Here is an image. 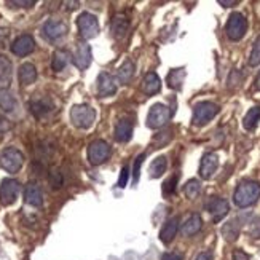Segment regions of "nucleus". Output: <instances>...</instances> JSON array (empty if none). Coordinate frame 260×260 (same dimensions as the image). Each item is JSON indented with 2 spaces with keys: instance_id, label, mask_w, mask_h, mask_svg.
I'll return each instance as SVG.
<instances>
[{
  "instance_id": "obj_1",
  "label": "nucleus",
  "mask_w": 260,
  "mask_h": 260,
  "mask_svg": "<svg viewBox=\"0 0 260 260\" xmlns=\"http://www.w3.org/2000/svg\"><path fill=\"white\" fill-rule=\"evenodd\" d=\"M258 198H260V184L255 182V180H243V182L235 188V193H233L235 205L241 209L255 205Z\"/></svg>"
},
{
  "instance_id": "obj_2",
  "label": "nucleus",
  "mask_w": 260,
  "mask_h": 260,
  "mask_svg": "<svg viewBox=\"0 0 260 260\" xmlns=\"http://www.w3.org/2000/svg\"><path fill=\"white\" fill-rule=\"evenodd\" d=\"M96 112L86 104H78L71 109V121L78 129H89L94 125Z\"/></svg>"
},
{
  "instance_id": "obj_3",
  "label": "nucleus",
  "mask_w": 260,
  "mask_h": 260,
  "mask_svg": "<svg viewBox=\"0 0 260 260\" xmlns=\"http://www.w3.org/2000/svg\"><path fill=\"white\" fill-rule=\"evenodd\" d=\"M220 112V107L216 103H211V101H201V103L195 104L193 107V125L197 126H205L208 123L216 117Z\"/></svg>"
},
{
  "instance_id": "obj_4",
  "label": "nucleus",
  "mask_w": 260,
  "mask_h": 260,
  "mask_svg": "<svg viewBox=\"0 0 260 260\" xmlns=\"http://www.w3.org/2000/svg\"><path fill=\"white\" fill-rule=\"evenodd\" d=\"M247 32V19L243 13L235 11L227 19V24H225V34L232 42H238L241 40Z\"/></svg>"
},
{
  "instance_id": "obj_5",
  "label": "nucleus",
  "mask_w": 260,
  "mask_h": 260,
  "mask_svg": "<svg viewBox=\"0 0 260 260\" xmlns=\"http://www.w3.org/2000/svg\"><path fill=\"white\" fill-rule=\"evenodd\" d=\"M173 117V110L165 104H155L152 106L149 115H147V126L150 129H158L165 126Z\"/></svg>"
},
{
  "instance_id": "obj_6",
  "label": "nucleus",
  "mask_w": 260,
  "mask_h": 260,
  "mask_svg": "<svg viewBox=\"0 0 260 260\" xmlns=\"http://www.w3.org/2000/svg\"><path fill=\"white\" fill-rule=\"evenodd\" d=\"M22 163H24V156L22 153L15 149V147H10V149H5L2 152V156H0V166H2L7 173L15 174L22 168Z\"/></svg>"
},
{
  "instance_id": "obj_7",
  "label": "nucleus",
  "mask_w": 260,
  "mask_h": 260,
  "mask_svg": "<svg viewBox=\"0 0 260 260\" xmlns=\"http://www.w3.org/2000/svg\"><path fill=\"white\" fill-rule=\"evenodd\" d=\"M110 145L103 141V139H96L93 141L91 144H89L88 147V160L91 165L94 166H99V165H103L107 158L110 156Z\"/></svg>"
},
{
  "instance_id": "obj_8",
  "label": "nucleus",
  "mask_w": 260,
  "mask_h": 260,
  "mask_svg": "<svg viewBox=\"0 0 260 260\" xmlns=\"http://www.w3.org/2000/svg\"><path fill=\"white\" fill-rule=\"evenodd\" d=\"M77 26H78V32L85 40L94 39L99 32V22L98 18L91 13H82L77 19Z\"/></svg>"
},
{
  "instance_id": "obj_9",
  "label": "nucleus",
  "mask_w": 260,
  "mask_h": 260,
  "mask_svg": "<svg viewBox=\"0 0 260 260\" xmlns=\"http://www.w3.org/2000/svg\"><path fill=\"white\" fill-rule=\"evenodd\" d=\"M19 188H21V185L15 179L2 180V184H0V203H2L4 206L13 205L19 195Z\"/></svg>"
},
{
  "instance_id": "obj_10",
  "label": "nucleus",
  "mask_w": 260,
  "mask_h": 260,
  "mask_svg": "<svg viewBox=\"0 0 260 260\" xmlns=\"http://www.w3.org/2000/svg\"><path fill=\"white\" fill-rule=\"evenodd\" d=\"M206 211L211 214V217H212V222H220L225 216L229 214L230 211V205H229V201L227 200H223V198H219V197H212L208 200L206 203Z\"/></svg>"
},
{
  "instance_id": "obj_11",
  "label": "nucleus",
  "mask_w": 260,
  "mask_h": 260,
  "mask_svg": "<svg viewBox=\"0 0 260 260\" xmlns=\"http://www.w3.org/2000/svg\"><path fill=\"white\" fill-rule=\"evenodd\" d=\"M219 169V156L217 153L214 152H208L203 155L201 158V163H200V177L209 180L212 179V176L217 173Z\"/></svg>"
},
{
  "instance_id": "obj_12",
  "label": "nucleus",
  "mask_w": 260,
  "mask_h": 260,
  "mask_svg": "<svg viewBox=\"0 0 260 260\" xmlns=\"http://www.w3.org/2000/svg\"><path fill=\"white\" fill-rule=\"evenodd\" d=\"M93 54H91V47L88 43L80 42L77 45V50L72 54V62L75 64V67H78L80 71H85L86 67L91 64Z\"/></svg>"
},
{
  "instance_id": "obj_13",
  "label": "nucleus",
  "mask_w": 260,
  "mask_h": 260,
  "mask_svg": "<svg viewBox=\"0 0 260 260\" xmlns=\"http://www.w3.org/2000/svg\"><path fill=\"white\" fill-rule=\"evenodd\" d=\"M67 32H69V27H67L64 21L51 19V21L45 22V26H43V36L51 42L62 39Z\"/></svg>"
},
{
  "instance_id": "obj_14",
  "label": "nucleus",
  "mask_w": 260,
  "mask_h": 260,
  "mask_svg": "<svg viewBox=\"0 0 260 260\" xmlns=\"http://www.w3.org/2000/svg\"><path fill=\"white\" fill-rule=\"evenodd\" d=\"M244 222H246V217L240 216V217H235V219L229 220L227 223H223V227H222L223 240L229 241V243H235L236 240H238V236L241 233V229H243Z\"/></svg>"
},
{
  "instance_id": "obj_15",
  "label": "nucleus",
  "mask_w": 260,
  "mask_h": 260,
  "mask_svg": "<svg viewBox=\"0 0 260 260\" xmlns=\"http://www.w3.org/2000/svg\"><path fill=\"white\" fill-rule=\"evenodd\" d=\"M34 50H36V42H34V39L30 36H27V34H24V36L18 37L13 43H11V51H13V54L16 56H27L30 54Z\"/></svg>"
},
{
  "instance_id": "obj_16",
  "label": "nucleus",
  "mask_w": 260,
  "mask_h": 260,
  "mask_svg": "<svg viewBox=\"0 0 260 260\" xmlns=\"http://www.w3.org/2000/svg\"><path fill=\"white\" fill-rule=\"evenodd\" d=\"M98 93L101 98H107L117 93V82L115 78L107 72L99 74L98 77Z\"/></svg>"
},
{
  "instance_id": "obj_17",
  "label": "nucleus",
  "mask_w": 260,
  "mask_h": 260,
  "mask_svg": "<svg viewBox=\"0 0 260 260\" xmlns=\"http://www.w3.org/2000/svg\"><path fill=\"white\" fill-rule=\"evenodd\" d=\"M201 229H203V219L200 214L195 212V214H190L187 220L180 225V233L187 236V238H190V236H195Z\"/></svg>"
},
{
  "instance_id": "obj_18",
  "label": "nucleus",
  "mask_w": 260,
  "mask_h": 260,
  "mask_svg": "<svg viewBox=\"0 0 260 260\" xmlns=\"http://www.w3.org/2000/svg\"><path fill=\"white\" fill-rule=\"evenodd\" d=\"M24 200L27 205L34 208H40L43 205V193L42 188L36 182H29L24 188Z\"/></svg>"
},
{
  "instance_id": "obj_19",
  "label": "nucleus",
  "mask_w": 260,
  "mask_h": 260,
  "mask_svg": "<svg viewBox=\"0 0 260 260\" xmlns=\"http://www.w3.org/2000/svg\"><path fill=\"white\" fill-rule=\"evenodd\" d=\"M177 230H179V217H173V219L166 220L160 230V241L165 244H169L176 238Z\"/></svg>"
},
{
  "instance_id": "obj_20",
  "label": "nucleus",
  "mask_w": 260,
  "mask_h": 260,
  "mask_svg": "<svg viewBox=\"0 0 260 260\" xmlns=\"http://www.w3.org/2000/svg\"><path fill=\"white\" fill-rule=\"evenodd\" d=\"M29 109H30V112L37 118H42V117H45L47 114H50V112L54 109V106H53L50 98H40V99L32 101V103L29 104Z\"/></svg>"
},
{
  "instance_id": "obj_21",
  "label": "nucleus",
  "mask_w": 260,
  "mask_h": 260,
  "mask_svg": "<svg viewBox=\"0 0 260 260\" xmlns=\"http://www.w3.org/2000/svg\"><path fill=\"white\" fill-rule=\"evenodd\" d=\"M129 29V21L125 15H115L114 19H112V24H110V30H112V36L115 39H123L128 34Z\"/></svg>"
},
{
  "instance_id": "obj_22",
  "label": "nucleus",
  "mask_w": 260,
  "mask_h": 260,
  "mask_svg": "<svg viewBox=\"0 0 260 260\" xmlns=\"http://www.w3.org/2000/svg\"><path fill=\"white\" fill-rule=\"evenodd\" d=\"M142 91L145 94H156L158 91L161 89V80H160V77H158L155 72H149V74H145L144 78H142Z\"/></svg>"
},
{
  "instance_id": "obj_23",
  "label": "nucleus",
  "mask_w": 260,
  "mask_h": 260,
  "mask_svg": "<svg viewBox=\"0 0 260 260\" xmlns=\"http://www.w3.org/2000/svg\"><path fill=\"white\" fill-rule=\"evenodd\" d=\"M18 77H19V83L22 86L32 85L34 82L37 80V69H36V66L30 64V62L22 64L19 67V71H18Z\"/></svg>"
},
{
  "instance_id": "obj_24",
  "label": "nucleus",
  "mask_w": 260,
  "mask_h": 260,
  "mask_svg": "<svg viewBox=\"0 0 260 260\" xmlns=\"http://www.w3.org/2000/svg\"><path fill=\"white\" fill-rule=\"evenodd\" d=\"M133 138V123L129 120H120L115 126V139L118 142H128Z\"/></svg>"
},
{
  "instance_id": "obj_25",
  "label": "nucleus",
  "mask_w": 260,
  "mask_h": 260,
  "mask_svg": "<svg viewBox=\"0 0 260 260\" xmlns=\"http://www.w3.org/2000/svg\"><path fill=\"white\" fill-rule=\"evenodd\" d=\"M185 75H187V72H185L184 67H179V69H173L171 72H169V75H168V85H169V88L176 89V91L182 89Z\"/></svg>"
},
{
  "instance_id": "obj_26",
  "label": "nucleus",
  "mask_w": 260,
  "mask_h": 260,
  "mask_svg": "<svg viewBox=\"0 0 260 260\" xmlns=\"http://www.w3.org/2000/svg\"><path fill=\"white\" fill-rule=\"evenodd\" d=\"M258 121H260V107L255 106V107H252V109L247 110V114H246L244 118H243V126H244L247 131H252V129L257 128Z\"/></svg>"
},
{
  "instance_id": "obj_27",
  "label": "nucleus",
  "mask_w": 260,
  "mask_h": 260,
  "mask_svg": "<svg viewBox=\"0 0 260 260\" xmlns=\"http://www.w3.org/2000/svg\"><path fill=\"white\" fill-rule=\"evenodd\" d=\"M0 107L5 112H13L16 109V99L8 88H0Z\"/></svg>"
},
{
  "instance_id": "obj_28",
  "label": "nucleus",
  "mask_w": 260,
  "mask_h": 260,
  "mask_svg": "<svg viewBox=\"0 0 260 260\" xmlns=\"http://www.w3.org/2000/svg\"><path fill=\"white\" fill-rule=\"evenodd\" d=\"M168 169V160L166 156H156L155 160L152 161L150 168H149V173H150V177L152 179H158L161 177Z\"/></svg>"
},
{
  "instance_id": "obj_29",
  "label": "nucleus",
  "mask_w": 260,
  "mask_h": 260,
  "mask_svg": "<svg viewBox=\"0 0 260 260\" xmlns=\"http://www.w3.org/2000/svg\"><path fill=\"white\" fill-rule=\"evenodd\" d=\"M11 72H13V66L7 56L0 54V85H8L11 82Z\"/></svg>"
},
{
  "instance_id": "obj_30",
  "label": "nucleus",
  "mask_w": 260,
  "mask_h": 260,
  "mask_svg": "<svg viewBox=\"0 0 260 260\" xmlns=\"http://www.w3.org/2000/svg\"><path fill=\"white\" fill-rule=\"evenodd\" d=\"M134 71H136V67L133 64V61L126 59L125 62L120 66V69H118V80H120V83H123V85L129 83L133 75H134Z\"/></svg>"
},
{
  "instance_id": "obj_31",
  "label": "nucleus",
  "mask_w": 260,
  "mask_h": 260,
  "mask_svg": "<svg viewBox=\"0 0 260 260\" xmlns=\"http://www.w3.org/2000/svg\"><path fill=\"white\" fill-rule=\"evenodd\" d=\"M69 58H71V54L67 53V51H64V50L54 51V53H53V59H51V67H53V71H56V72L62 71L64 67L67 66V62H69Z\"/></svg>"
},
{
  "instance_id": "obj_32",
  "label": "nucleus",
  "mask_w": 260,
  "mask_h": 260,
  "mask_svg": "<svg viewBox=\"0 0 260 260\" xmlns=\"http://www.w3.org/2000/svg\"><path fill=\"white\" fill-rule=\"evenodd\" d=\"M201 191V184L198 179H190L188 182L184 185V195L188 200H195Z\"/></svg>"
},
{
  "instance_id": "obj_33",
  "label": "nucleus",
  "mask_w": 260,
  "mask_h": 260,
  "mask_svg": "<svg viewBox=\"0 0 260 260\" xmlns=\"http://www.w3.org/2000/svg\"><path fill=\"white\" fill-rule=\"evenodd\" d=\"M260 64V36L254 40L252 50L249 54V66L251 67H257Z\"/></svg>"
},
{
  "instance_id": "obj_34",
  "label": "nucleus",
  "mask_w": 260,
  "mask_h": 260,
  "mask_svg": "<svg viewBox=\"0 0 260 260\" xmlns=\"http://www.w3.org/2000/svg\"><path fill=\"white\" fill-rule=\"evenodd\" d=\"M176 184H177V176H173V177H169L165 185H163V193L166 197H171L176 193Z\"/></svg>"
},
{
  "instance_id": "obj_35",
  "label": "nucleus",
  "mask_w": 260,
  "mask_h": 260,
  "mask_svg": "<svg viewBox=\"0 0 260 260\" xmlns=\"http://www.w3.org/2000/svg\"><path fill=\"white\" fill-rule=\"evenodd\" d=\"M144 158H145V153L139 155L138 158H136L134 161V168H133V179H134V184L139 182V176H141V166L144 163Z\"/></svg>"
},
{
  "instance_id": "obj_36",
  "label": "nucleus",
  "mask_w": 260,
  "mask_h": 260,
  "mask_svg": "<svg viewBox=\"0 0 260 260\" xmlns=\"http://www.w3.org/2000/svg\"><path fill=\"white\" fill-rule=\"evenodd\" d=\"M244 80V75L240 72V71H232L230 77H229V88H236V86H240V83Z\"/></svg>"
},
{
  "instance_id": "obj_37",
  "label": "nucleus",
  "mask_w": 260,
  "mask_h": 260,
  "mask_svg": "<svg viewBox=\"0 0 260 260\" xmlns=\"http://www.w3.org/2000/svg\"><path fill=\"white\" fill-rule=\"evenodd\" d=\"M128 177H129V169H128V166H125L121 169V173H120V177H118V187L120 188H125L126 187V184H128Z\"/></svg>"
},
{
  "instance_id": "obj_38",
  "label": "nucleus",
  "mask_w": 260,
  "mask_h": 260,
  "mask_svg": "<svg viewBox=\"0 0 260 260\" xmlns=\"http://www.w3.org/2000/svg\"><path fill=\"white\" fill-rule=\"evenodd\" d=\"M7 4L13 5L15 8H30L36 5V0H26V2H21V0H10Z\"/></svg>"
},
{
  "instance_id": "obj_39",
  "label": "nucleus",
  "mask_w": 260,
  "mask_h": 260,
  "mask_svg": "<svg viewBox=\"0 0 260 260\" xmlns=\"http://www.w3.org/2000/svg\"><path fill=\"white\" fill-rule=\"evenodd\" d=\"M249 236H251V238H254V240L260 238V217L255 222H252L251 229H249Z\"/></svg>"
},
{
  "instance_id": "obj_40",
  "label": "nucleus",
  "mask_w": 260,
  "mask_h": 260,
  "mask_svg": "<svg viewBox=\"0 0 260 260\" xmlns=\"http://www.w3.org/2000/svg\"><path fill=\"white\" fill-rule=\"evenodd\" d=\"M50 182H51L53 188H59V187H61V184H62L61 174H59V173H56V171H53V173L50 174Z\"/></svg>"
},
{
  "instance_id": "obj_41",
  "label": "nucleus",
  "mask_w": 260,
  "mask_h": 260,
  "mask_svg": "<svg viewBox=\"0 0 260 260\" xmlns=\"http://www.w3.org/2000/svg\"><path fill=\"white\" fill-rule=\"evenodd\" d=\"M161 260H184V254L182 252H177V251L166 252V254L161 255Z\"/></svg>"
},
{
  "instance_id": "obj_42",
  "label": "nucleus",
  "mask_w": 260,
  "mask_h": 260,
  "mask_svg": "<svg viewBox=\"0 0 260 260\" xmlns=\"http://www.w3.org/2000/svg\"><path fill=\"white\" fill-rule=\"evenodd\" d=\"M251 257H249V254H246L244 251H241V249H236V251H233V257H232V260H249Z\"/></svg>"
},
{
  "instance_id": "obj_43",
  "label": "nucleus",
  "mask_w": 260,
  "mask_h": 260,
  "mask_svg": "<svg viewBox=\"0 0 260 260\" xmlns=\"http://www.w3.org/2000/svg\"><path fill=\"white\" fill-rule=\"evenodd\" d=\"M195 260H212V252L211 251H205V252H200Z\"/></svg>"
},
{
  "instance_id": "obj_44",
  "label": "nucleus",
  "mask_w": 260,
  "mask_h": 260,
  "mask_svg": "<svg viewBox=\"0 0 260 260\" xmlns=\"http://www.w3.org/2000/svg\"><path fill=\"white\" fill-rule=\"evenodd\" d=\"M219 5L225 7V8H229V7H235V5H238V0H219Z\"/></svg>"
},
{
  "instance_id": "obj_45",
  "label": "nucleus",
  "mask_w": 260,
  "mask_h": 260,
  "mask_svg": "<svg viewBox=\"0 0 260 260\" xmlns=\"http://www.w3.org/2000/svg\"><path fill=\"white\" fill-rule=\"evenodd\" d=\"M7 129H10V123H8V120L4 118V117H0V133H4V131H7Z\"/></svg>"
},
{
  "instance_id": "obj_46",
  "label": "nucleus",
  "mask_w": 260,
  "mask_h": 260,
  "mask_svg": "<svg viewBox=\"0 0 260 260\" xmlns=\"http://www.w3.org/2000/svg\"><path fill=\"white\" fill-rule=\"evenodd\" d=\"M254 86H255V89H257V91H260V72H258V74H257V77H255Z\"/></svg>"
}]
</instances>
